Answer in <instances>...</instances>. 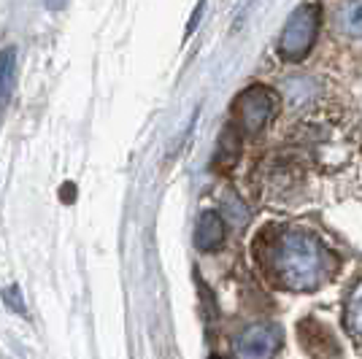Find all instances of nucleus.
Segmentation results:
<instances>
[{
    "label": "nucleus",
    "mask_w": 362,
    "mask_h": 359,
    "mask_svg": "<svg viewBox=\"0 0 362 359\" xmlns=\"http://www.w3.org/2000/svg\"><path fill=\"white\" fill-rule=\"evenodd\" d=\"M225 240V222L216 211H203L195 227V246L200 252H214Z\"/></svg>",
    "instance_id": "nucleus-5"
},
{
    "label": "nucleus",
    "mask_w": 362,
    "mask_h": 359,
    "mask_svg": "<svg viewBox=\"0 0 362 359\" xmlns=\"http://www.w3.org/2000/svg\"><path fill=\"white\" fill-rule=\"evenodd\" d=\"M16 87V49L0 52V105L8 103Z\"/></svg>",
    "instance_id": "nucleus-6"
},
{
    "label": "nucleus",
    "mask_w": 362,
    "mask_h": 359,
    "mask_svg": "<svg viewBox=\"0 0 362 359\" xmlns=\"http://www.w3.org/2000/svg\"><path fill=\"white\" fill-rule=\"evenodd\" d=\"M317 30H319V11L314 6H300L295 14L289 16V22L281 30V38H279V54L289 62L303 60L311 46L317 41Z\"/></svg>",
    "instance_id": "nucleus-2"
},
{
    "label": "nucleus",
    "mask_w": 362,
    "mask_h": 359,
    "mask_svg": "<svg viewBox=\"0 0 362 359\" xmlns=\"http://www.w3.org/2000/svg\"><path fill=\"white\" fill-rule=\"evenodd\" d=\"M46 8H52V11H60V8H65V3L68 0H44Z\"/></svg>",
    "instance_id": "nucleus-11"
},
{
    "label": "nucleus",
    "mask_w": 362,
    "mask_h": 359,
    "mask_svg": "<svg viewBox=\"0 0 362 359\" xmlns=\"http://www.w3.org/2000/svg\"><path fill=\"white\" fill-rule=\"evenodd\" d=\"M271 273L276 281L295 292H311L327 281L332 270V257L325 243L305 233V230H289L281 233L271 246Z\"/></svg>",
    "instance_id": "nucleus-1"
},
{
    "label": "nucleus",
    "mask_w": 362,
    "mask_h": 359,
    "mask_svg": "<svg viewBox=\"0 0 362 359\" xmlns=\"http://www.w3.org/2000/svg\"><path fill=\"white\" fill-rule=\"evenodd\" d=\"M3 300H6V305H11L16 314H25V302L19 298V286H8L6 292H3Z\"/></svg>",
    "instance_id": "nucleus-9"
},
{
    "label": "nucleus",
    "mask_w": 362,
    "mask_h": 359,
    "mask_svg": "<svg viewBox=\"0 0 362 359\" xmlns=\"http://www.w3.org/2000/svg\"><path fill=\"white\" fill-rule=\"evenodd\" d=\"M203 8H206V0H200V3H197V11L192 14V22H189V28H187V35H189V33H192V28H195L197 22H200V14H203Z\"/></svg>",
    "instance_id": "nucleus-10"
},
{
    "label": "nucleus",
    "mask_w": 362,
    "mask_h": 359,
    "mask_svg": "<svg viewBox=\"0 0 362 359\" xmlns=\"http://www.w3.org/2000/svg\"><path fill=\"white\" fill-rule=\"evenodd\" d=\"M276 111V95L265 87H249L235 100V114L246 133H259Z\"/></svg>",
    "instance_id": "nucleus-4"
},
{
    "label": "nucleus",
    "mask_w": 362,
    "mask_h": 359,
    "mask_svg": "<svg viewBox=\"0 0 362 359\" xmlns=\"http://www.w3.org/2000/svg\"><path fill=\"white\" fill-rule=\"evenodd\" d=\"M284 341V329L276 322H259L246 327L235 341V354L246 359H262L273 357Z\"/></svg>",
    "instance_id": "nucleus-3"
},
{
    "label": "nucleus",
    "mask_w": 362,
    "mask_h": 359,
    "mask_svg": "<svg viewBox=\"0 0 362 359\" xmlns=\"http://www.w3.org/2000/svg\"><path fill=\"white\" fill-rule=\"evenodd\" d=\"M346 329L349 335L354 338V341H360L362 343V278L354 284V289L349 292V300H346Z\"/></svg>",
    "instance_id": "nucleus-7"
},
{
    "label": "nucleus",
    "mask_w": 362,
    "mask_h": 359,
    "mask_svg": "<svg viewBox=\"0 0 362 359\" xmlns=\"http://www.w3.org/2000/svg\"><path fill=\"white\" fill-rule=\"evenodd\" d=\"M338 25H341V33H344V35L360 38L362 41V0H349L346 6L341 8Z\"/></svg>",
    "instance_id": "nucleus-8"
}]
</instances>
